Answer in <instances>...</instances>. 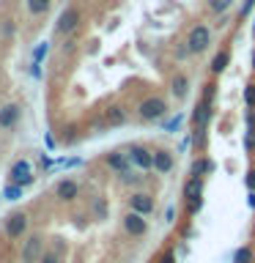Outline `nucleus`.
I'll list each match as a JSON object with an SVG mask.
<instances>
[{
	"label": "nucleus",
	"mask_w": 255,
	"mask_h": 263,
	"mask_svg": "<svg viewBox=\"0 0 255 263\" xmlns=\"http://www.w3.org/2000/svg\"><path fill=\"white\" fill-rule=\"evenodd\" d=\"M247 205L255 211V192H252V189H250V195H247Z\"/></svg>",
	"instance_id": "nucleus-41"
},
{
	"label": "nucleus",
	"mask_w": 255,
	"mask_h": 263,
	"mask_svg": "<svg viewBox=\"0 0 255 263\" xmlns=\"http://www.w3.org/2000/svg\"><path fill=\"white\" fill-rule=\"evenodd\" d=\"M22 195H25V186H20V184H11V181H8V184L3 186L6 200H22Z\"/></svg>",
	"instance_id": "nucleus-24"
},
{
	"label": "nucleus",
	"mask_w": 255,
	"mask_h": 263,
	"mask_svg": "<svg viewBox=\"0 0 255 263\" xmlns=\"http://www.w3.org/2000/svg\"><path fill=\"white\" fill-rule=\"evenodd\" d=\"M233 263H252V250L250 247H239L233 252Z\"/></svg>",
	"instance_id": "nucleus-28"
},
{
	"label": "nucleus",
	"mask_w": 255,
	"mask_h": 263,
	"mask_svg": "<svg viewBox=\"0 0 255 263\" xmlns=\"http://www.w3.org/2000/svg\"><path fill=\"white\" fill-rule=\"evenodd\" d=\"M41 255H44V238L39 233H30L28 238H22V250H20L22 263H39Z\"/></svg>",
	"instance_id": "nucleus-7"
},
{
	"label": "nucleus",
	"mask_w": 255,
	"mask_h": 263,
	"mask_svg": "<svg viewBox=\"0 0 255 263\" xmlns=\"http://www.w3.org/2000/svg\"><path fill=\"white\" fill-rule=\"evenodd\" d=\"M135 112H137V118L143 123H156V121H162L165 115L170 112V104H168V99H165V96L151 93V96L140 99L137 107H135Z\"/></svg>",
	"instance_id": "nucleus-1"
},
{
	"label": "nucleus",
	"mask_w": 255,
	"mask_h": 263,
	"mask_svg": "<svg viewBox=\"0 0 255 263\" xmlns=\"http://www.w3.org/2000/svg\"><path fill=\"white\" fill-rule=\"evenodd\" d=\"M176 167V156L168 148H154V173L159 176H168V173Z\"/></svg>",
	"instance_id": "nucleus-13"
},
{
	"label": "nucleus",
	"mask_w": 255,
	"mask_h": 263,
	"mask_svg": "<svg viewBox=\"0 0 255 263\" xmlns=\"http://www.w3.org/2000/svg\"><path fill=\"white\" fill-rule=\"evenodd\" d=\"M252 6H255V0H244V6H242V16H247L252 11Z\"/></svg>",
	"instance_id": "nucleus-39"
},
{
	"label": "nucleus",
	"mask_w": 255,
	"mask_h": 263,
	"mask_svg": "<svg viewBox=\"0 0 255 263\" xmlns=\"http://www.w3.org/2000/svg\"><path fill=\"white\" fill-rule=\"evenodd\" d=\"M168 85H170V96L176 99V102H184L187 93H189V77H187V74L184 71H176L170 77Z\"/></svg>",
	"instance_id": "nucleus-14"
},
{
	"label": "nucleus",
	"mask_w": 255,
	"mask_h": 263,
	"mask_svg": "<svg viewBox=\"0 0 255 263\" xmlns=\"http://www.w3.org/2000/svg\"><path fill=\"white\" fill-rule=\"evenodd\" d=\"M121 228H123V233L132 236V238H143L148 233V222H145L143 214H137V211H126V214H123Z\"/></svg>",
	"instance_id": "nucleus-8"
},
{
	"label": "nucleus",
	"mask_w": 255,
	"mask_h": 263,
	"mask_svg": "<svg viewBox=\"0 0 255 263\" xmlns=\"http://www.w3.org/2000/svg\"><path fill=\"white\" fill-rule=\"evenodd\" d=\"M154 195L151 192H132L129 195V211H137L143 214V217H148V214H154Z\"/></svg>",
	"instance_id": "nucleus-11"
},
{
	"label": "nucleus",
	"mask_w": 255,
	"mask_h": 263,
	"mask_svg": "<svg viewBox=\"0 0 255 263\" xmlns=\"http://www.w3.org/2000/svg\"><path fill=\"white\" fill-rule=\"evenodd\" d=\"M159 263H176V255H173V252L168 250V252H165L162 258H159Z\"/></svg>",
	"instance_id": "nucleus-40"
},
{
	"label": "nucleus",
	"mask_w": 255,
	"mask_h": 263,
	"mask_svg": "<svg viewBox=\"0 0 255 263\" xmlns=\"http://www.w3.org/2000/svg\"><path fill=\"white\" fill-rule=\"evenodd\" d=\"M44 148H47V154H52L58 143H55V137H52V132H44Z\"/></svg>",
	"instance_id": "nucleus-35"
},
{
	"label": "nucleus",
	"mask_w": 255,
	"mask_h": 263,
	"mask_svg": "<svg viewBox=\"0 0 255 263\" xmlns=\"http://www.w3.org/2000/svg\"><path fill=\"white\" fill-rule=\"evenodd\" d=\"M228 66H230V49L225 47V49H220V52L211 58V63H209V71H211V77H220V74L225 71Z\"/></svg>",
	"instance_id": "nucleus-18"
},
{
	"label": "nucleus",
	"mask_w": 255,
	"mask_h": 263,
	"mask_svg": "<svg viewBox=\"0 0 255 263\" xmlns=\"http://www.w3.org/2000/svg\"><path fill=\"white\" fill-rule=\"evenodd\" d=\"M252 36H255V25H252Z\"/></svg>",
	"instance_id": "nucleus-44"
},
{
	"label": "nucleus",
	"mask_w": 255,
	"mask_h": 263,
	"mask_svg": "<svg viewBox=\"0 0 255 263\" xmlns=\"http://www.w3.org/2000/svg\"><path fill=\"white\" fill-rule=\"evenodd\" d=\"M8 181L28 189L33 181H36V173H33V162H30V159H25V156H22V159H16L11 167H8Z\"/></svg>",
	"instance_id": "nucleus-6"
},
{
	"label": "nucleus",
	"mask_w": 255,
	"mask_h": 263,
	"mask_svg": "<svg viewBox=\"0 0 255 263\" xmlns=\"http://www.w3.org/2000/svg\"><path fill=\"white\" fill-rule=\"evenodd\" d=\"M189 121H192V129H206V126H209V121H211V104L201 99V102L195 104L192 118H189Z\"/></svg>",
	"instance_id": "nucleus-15"
},
{
	"label": "nucleus",
	"mask_w": 255,
	"mask_h": 263,
	"mask_svg": "<svg viewBox=\"0 0 255 263\" xmlns=\"http://www.w3.org/2000/svg\"><path fill=\"white\" fill-rule=\"evenodd\" d=\"M28 225H30V217L25 211H11L3 222V233L6 238H11V241H20V238H25V233H28Z\"/></svg>",
	"instance_id": "nucleus-4"
},
{
	"label": "nucleus",
	"mask_w": 255,
	"mask_h": 263,
	"mask_svg": "<svg viewBox=\"0 0 255 263\" xmlns=\"http://www.w3.org/2000/svg\"><path fill=\"white\" fill-rule=\"evenodd\" d=\"M126 121H129V115H126V110H123L121 104H110V107L104 110V123H107L110 129H113V126H123Z\"/></svg>",
	"instance_id": "nucleus-17"
},
{
	"label": "nucleus",
	"mask_w": 255,
	"mask_h": 263,
	"mask_svg": "<svg viewBox=\"0 0 255 263\" xmlns=\"http://www.w3.org/2000/svg\"><path fill=\"white\" fill-rule=\"evenodd\" d=\"M250 63H252V71H255V47H252V55H250Z\"/></svg>",
	"instance_id": "nucleus-43"
},
{
	"label": "nucleus",
	"mask_w": 255,
	"mask_h": 263,
	"mask_svg": "<svg viewBox=\"0 0 255 263\" xmlns=\"http://www.w3.org/2000/svg\"><path fill=\"white\" fill-rule=\"evenodd\" d=\"M16 36V20L14 16H3L0 20V41H14Z\"/></svg>",
	"instance_id": "nucleus-21"
},
{
	"label": "nucleus",
	"mask_w": 255,
	"mask_h": 263,
	"mask_svg": "<svg viewBox=\"0 0 255 263\" xmlns=\"http://www.w3.org/2000/svg\"><path fill=\"white\" fill-rule=\"evenodd\" d=\"M55 164H58V167H77V164H82V159H80V156H69V159L63 156V159H58Z\"/></svg>",
	"instance_id": "nucleus-33"
},
{
	"label": "nucleus",
	"mask_w": 255,
	"mask_h": 263,
	"mask_svg": "<svg viewBox=\"0 0 255 263\" xmlns=\"http://www.w3.org/2000/svg\"><path fill=\"white\" fill-rule=\"evenodd\" d=\"M244 184H247V189H252V192H255V170H250V173H247Z\"/></svg>",
	"instance_id": "nucleus-38"
},
{
	"label": "nucleus",
	"mask_w": 255,
	"mask_h": 263,
	"mask_svg": "<svg viewBox=\"0 0 255 263\" xmlns=\"http://www.w3.org/2000/svg\"><path fill=\"white\" fill-rule=\"evenodd\" d=\"M55 200H61V203H74L80 197V184L74 178H61L55 184Z\"/></svg>",
	"instance_id": "nucleus-10"
},
{
	"label": "nucleus",
	"mask_w": 255,
	"mask_h": 263,
	"mask_svg": "<svg viewBox=\"0 0 255 263\" xmlns=\"http://www.w3.org/2000/svg\"><path fill=\"white\" fill-rule=\"evenodd\" d=\"M22 121V104L20 102H6L0 104V132L16 129V123Z\"/></svg>",
	"instance_id": "nucleus-9"
},
{
	"label": "nucleus",
	"mask_w": 255,
	"mask_h": 263,
	"mask_svg": "<svg viewBox=\"0 0 255 263\" xmlns=\"http://www.w3.org/2000/svg\"><path fill=\"white\" fill-rule=\"evenodd\" d=\"M52 8V0H25V11L30 16H44Z\"/></svg>",
	"instance_id": "nucleus-20"
},
{
	"label": "nucleus",
	"mask_w": 255,
	"mask_h": 263,
	"mask_svg": "<svg viewBox=\"0 0 255 263\" xmlns=\"http://www.w3.org/2000/svg\"><path fill=\"white\" fill-rule=\"evenodd\" d=\"M82 20H85V16H82V8L80 6H66L61 14H58V20H55V33L61 39H66V36H74V33L80 30V25H82Z\"/></svg>",
	"instance_id": "nucleus-3"
},
{
	"label": "nucleus",
	"mask_w": 255,
	"mask_h": 263,
	"mask_svg": "<svg viewBox=\"0 0 255 263\" xmlns=\"http://www.w3.org/2000/svg\"><path fill=\"white\" fill-rule=\"evenodd\" d=\"M201 209H203V197H187V214H192V217H195Z\"/></svg>",
	"instance_id": "nucleus-32"
},
{
	"label": "nucleus",
	"mask_w": 255,
	"mask_h": 263,
	"mask_svg": "<svg viewBox=\"0 0 255 263\" xmlns=\"http://www.w3.org/2000/svg\"><path fill=\"white\" fill-rule=\"evenodd\" d=\"M206 6H209V14L222 16L230 6H233V0H206Z\"/></svg>",
	"instance_id": "nucleus-23"
},
{
	"label": "nucleus",
	"mask_w": 255,
	"mask_h": 263,
	"mask_svg": "<svg viewBox=\"0 0 255 263\" xmlns=\"http://www.w3.org/2000/svg\"><path fill=\"white\" fill-rule=\"evenodd\" d=\"M104 164L115 173V176H118V173H123V170H129L132 162H129L126 148H115V151H107V154H104Z\"/></svg>",
	"instance_id": "nucleus-12"
},
{
	"label": "nucleus",
	"mask_w": 255,
	"mask_h": 263,
	"mask_svg": "<svg viewBox=\"0 0 255 263\" xmlns=\"http://www.w3.org/2000/svg\"><path fill=\"white\" fill-rule=\"evenodd\" d=\"M214 159L209 154H203V156H197V159L192 162V167H189V176H197V178H206V176H211L214 173Z\"/></svg>",
	"instance_id": "nucleus-16"
},
{
	"label": "nucleus",
	"mask_w": 255,
	"mask_h": 263,
	"mask_svg": "<svg viewBox=\"0 0 255 263\" xmlns=\"http://www.w3.org/2000/svg\"><path fill=\"white\" fill-rule=\"evenodd\" d=\"M178 123H181V115H176V118H170L168 123H165V132H176Z\"/></svg>",
	"instance_id": "nucleus-37"
},
{
	"label": "nucleus",
	"mask_w": 255,
	"mask_h": 263,
	"mask_svg": "<svg viewBox=\"0 0 255 263\" xmlns=\"http://www.w3.org/2000/svg\"><path fill=\"white\" fill-rule=\"evenodd\" d=\"M39 167H41V170H52V167H55V159H52L49 154H41V156H39Z\"/></svg>",
	"instance_id": "nucleus-34"
},
{
	"label": "nucleus",
	"mask_w": 255,
	"mask_h": 263,
	"mask_svg": "<svg viewBox=\"0 0 255 263\" xmlns=\"http://www.w3.org/2000/svg\"><path fill=\"white\" fill-rule=\"evenodd\" d=\"M211 41H214L211 28H209V25H203V22H197V25H192V28H189L184 47H187L189 55H203L206 49L211 47Z\"/></svg>",
	"instance_id": "nucleus-2"
},
{
	"label": "nucleus",
	"mask_w": 255,
	"mask_h": 263,
	"mask_svg": "<svg viewBox=\"0 0 255 263\" xmlns=\"http://www.w3.org/2000/svg\"><path fill=\"white\" fill-rule=\"evenodd\" d=\"M140 178H143V176H137V173L135 170H123V173H118V181H121V184H129V186H135V184H140Z\"/></svg>",
	"instance_id": "nucleus-26"
},
{
	"label": "nucleus",
	"mask_w": 255,
	"mask_h": 263,
	"mask_svg": "<svg viewBox=\"0 0 255 263\" xmlns=\"http://www.w3.org/2000/svg\"><path fill=\"white\" fill-rule=\"evenodd\" d=\"M90 211H94L96 219H104V217H107V203H104V197H94V203H90Z\"/></svg>",
	"instance_id": "nucleus-25"
},
{
	"label": "nucleus",
	"mask_w": 255,
	"mask_h": 263,
	"mask_svg": "<svg viewBox=\"0 0 255 263\" xmlns=\"http://www.w3.org/2000/svg\"><path fill=\"white\" fill-rule=\"evenodd\" d=\"M39 263H63V255L55 250H44V255L39 258Z\"/></svg>",
	"instance_id": "nucleus-30"
},
{
	"label": "nucleus",
	"mask_w": 255,
	"mask_h": 263,
	"mask_svg": "<svg viewBox=\"0 0 255 263\" xmlns=\"http://www.w3.org/2000/svg\"><path fill=\"white\" fill-rule=\"evenodd\" d=\"M28 77L36 80V82L44 80V69H41V63H33V61H30V66H28Z\"/></svg>",
	"instance_id": "nucleus-31"
},
{
	"label": "nucleus",
	"mask_w": 255,
	"mask_h": 263,
	"mask_svg": "<svg viewBox=\"0 0 255 263\" xmlns=\"http://www.w3.org/2000/svg\"><path fill=\"white\" fill-rule=\"evenodd\" d=\"M173 217H176V209H173V205H170V209L165 211V219H168V222H173Z\"/></svg>",
	"instance_id": "nucleus-42"
},
{
	"label": "nucleus",
	"mask_w": 255,
	"mask_h": 263,
	"mask_svg": "<svg viewBox=\"0 0 255 263\" xmlns=\"http://www.w3.org/2000/svg\"><path fill=\"white\" fill-rule=\"evenodd\" d=\"M0 195H3V192H0Z\"/></svg>",
	"instance_id": "nucleus-45"
},
{
	"label": "nucleus",
	"mask_w": 255,
	"mask_h": 263,
	"mask_svg": "<svg viewBox=\"0 0 255 263\" xmlns=\"http://www.w3.org/2000/svg\"><path fill=\"white\" fill-rule=\"evenodd\" d=\"M214 99H217V82H206L203 85V102H209V104H214Z\"/></svg>",
	"instance_id": "nucleus-29"
},
{
	"label": "nucleus",
	"mask_w": 255,
	"mask_h": 263,
	"mask_svg": "<svg viewBox=\"0 0 255 263\" xmlns=\"http://www.w3.org/2000/svg\"><path fill=\"white\" fill-rule=\"evenodd\" d=\"M242 99H244V104H247V107H252V110H255V80H250V82L244 85Z\"/></svg>",
	"instance_id": "nucleus-27"
},
{
	"label": "nucleus",
	"mask_w": 255,
	"mask_h": 263,
	"mask_svg": "<svg viewBox=\"0 0 255 263\" xmlns=\"http://www.w3.org/2000/svg\"><path fill=\"white\" fill-rule=\"evenodd\" d=\"M203 181H206V178L189 176L187 184H184V197H203Z\"/></svg>",
	"instance_id": "nucleus-22"
},
{
	"label": "nucleus",
	"mask_w": 255,
	"mask_h": 263,
	"mask_svg": "<svg viewBox=\"0 0 255 263\" xmlns=\"http://www.w3.org/2000/svg\"><path fill=\"white\" fill-rule=\"evenodd\" d=\"M126 154H129L132 167H137L140 173L154 170V148H148L143 143H132V145H126Z\"/></svg>",
	"instance_id": "nucleus-5"
},
{
	"label": "nucleus",
	"mask_w": 255,
	"mask_h": 263,
	"mask_svg": "<svg viewBox=\"0 0 255 263\" xmlns=\"http://www.w3.org/2000/svg\"><path fill=\"white\" fill-rule=\"evenodd\" d=\"M49 49H52V41H49V39L36 41V44H33V49H30V61H33V63H44L47 55H49Z\"/></svg>",
	"instance_id": "nucleus-19"
},
{
	"label": "nucleus",
	"mask_w": 255,
	"mask_h": 263,
	"mask_svg": "<svg viewBox=\"0 0 255 263\" xmlns=\"http://www.w3.org/2000/svg\"><path fill=\"white\" fill-rule=\"evenodd\" d=\"M74 49H77V41H74L71 36H66V39H63V55H71Z\"/></svg>",
	"instance_id": "nucleus-36"
}]
</instances>
